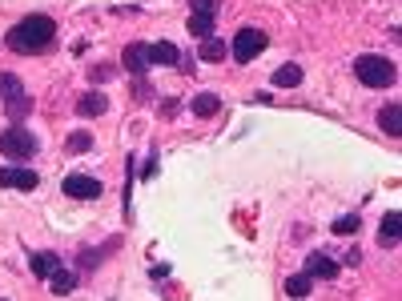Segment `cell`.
Here are the masks:
<instances>
[{
    "label": "cell",
    "instance_id": "7402d4cb",
    "mask_svg": "<svg viewBox=\"0 0 402 301\" xmlns=\"http://www.w3.org/2000/svg\"><path fill=\"white\" fill-rule=\"evenodd\" d=\"M64 149H69V153H85V149H93V137L80 129V133H73V137H69V145H64Z\"/></svg>",
    "mask_w": 402,
    "mask_h": 301
},
{
    "label": "cell",
    "instance_id": "52a82bcc",
    "mask_svg": "<svg viewBox=\"0 0 402 301\" xmlns=\"http://www.w3.org/2000/svg\"><path fill=\"white\" fill-rule=\"evenodd\" d=\"M105 109H109V96L101 93V89L80 93V101H77V112H80V117H101Z\"/></svg>",
    "mask_w": 402,
    "mask_h": 301
},
{
    "label": "cell",
    "instance_id": "44dd1931",
    "mask_svg": "<svg viewBox=\"0 0 402 301\" xmlns=\"http://www.w3.org/2000/svg\"><path fill=\"white\" fill-rule=\"evenodd\" d=\"M24 93V85H20V77L16 73H0V101H8V96Z\"/></svg>",
    "mask_w": 402,
    "mask_h": 301
},
{
    "label": "cell",
    "instance_id": "7c38bea8",
    "mask_svg": "<svg viewBox=\"0 0 402 301\" xmlns=\"http://www.w3.org/2000/svg\"><path fill=\"white\" fill-rule=\"evenodd\" d=\"M181 61V48L169 45V41H157V45H149V64H177Z\"/></svg>",
    "mask_w": 402,
    "mask_h": 301
},
{
    "label": "cell",
    "instance_id": "8fae6325",
    "mask_svg": "<svg viewBox=\"0 0 402 301\" xmlns=\"http://www.w3.org/2000/svg\"><path fill=\"white\" fill-rule=\"evenodd\" d=\"M121 64H125L129 73H145V68H149V45H129Z\"/></svg>",
    "mask_w": 402,
    "mask_h": 301
},
{
    "label": "cell",
    "instance_id": "9a60e30c",
    "mask_svg": "<svg viewBox=\"0 0 402 301\" xmlns=\"http://www.w3.org/2000/svg\"><path fill=\"white\" fill-rule=\"evenodd\" d=\"M197 57H201L206 64H217V61H225V45L217 41V36H206V41H201V52H197Z\"/></svg>",
    "mask_w": 402,
    "mask_h": 301
},
{
    "label": "cell",
    "instance_id": "5b68a950",
    "mask_svg": "<svg viewBox=\"0 0 402 301\" xmlns=\"http://www.w3.org/2000/svg\"><path fill=\"white\" fill-rule=\"evenodd\" d=\"M41 185V177L24 169V165H4L0 169V189H16V193H32Z\"/></svg>",
    "mask_w": 402,
    "mask_h": 301
},
{
    "label": "cell",
    "instance_id": "3957f363",
    "mask_svg": "<svg viewBox=\"0 0 402 301\" xmlns=\"http://www.w3.org/2000/svg\"><path fill=\"white\" fill-rule=\"evenodd\" d=\"M36 149H41V145H36V137H32L29 129L13 125V129L0 133V153H4L8 161H16V165H20V161H32L36 157Z\"/></svg>",
    "mask_w": 402,
    "mask_h": 301
},
{
    "label": "cell",
    "instance_id": "5bb4252c",
    "mask_svg": "<svg viewBox=\"0 0 402 301\" xmlns=\"http://www.w3.org/2000/svg\"><path fill=\"white\" fill-rule=\"evenodd\" d=\"M45 281H48V289H52V293H61V298H64V293H73V289H77V277H73L69 270H52V273L45 277Z\"/></svg>",
    "mask_w": 402,
    "mask_h": 301
},
{
    "label": "cell",
    "instance_id": "e0dca14e",
    "mask_svg": "<svg viewBox=\"0 0 402 301\" xmlns=\"http://www.w3.org/2000/svg\"><path fill=\"white\" fill-rule=\"evenodd\" d=\"M185 29H189L193 36H201V41H206V36H213V16H209V13H193Z\"/></svg>",
    "mask_w": 402,
    "mask_h": 301
},
{
    "label": "cell",
    "instance_id": "7a4b0ae2",
    "mask_svg": "<svg viewBox=\"0 0 402 301\" xmlns=\"http://www.w3.org/2000/svg\"><path fill=\"white\" fill-rule=\"evenodd\" d=\"M354 77L362 80L366 89H390V85H394V77H399V68L390 64V57L366 52V57H358V61H354Z\"/></svg>",
    "mask_w": 402,
    "mask_h": 301
},
{
    "label": "cell",
    "instance_id": "8992f818",
    "mask_svg": "<svg viewBox=\"0 0 402 301\" xmlns=\"http://www.w3.org/2000/svg\"><path fill=\"white\" fill-rule=\"evenodd\" d=\"M64 193L77 197V201H96V197L105 193V185H101L96 177H89V173H69L64 177Z\"/></svg>",
    "mask_w": 402,
    "mask_h": 301
},
{
    "label": "cell",
    "instance_id": "ba28073f",
    "mask_svg": "<svg viewBox=\"0 0 402 301\" xmlns=\"http://www.w3.org/2000/svg\"><path fill=\"white\" fill-rule=\"evenodd\" d=\"M306 277H338V261H330L326 254H310L306 257Z\"/></svg>",
    "mask_w": 402,
    "mask_h": 301
},
{
    "label": "cell",
    "instance_id": "ffe728a7",
    "mask_svg": "<svg viewBox=\"0 0 402 301\" xmlns=\"http://www.w3.org/2000/svg\"><path fill=\"white\" fill-rule=\"evenodd\" d=\"M310 289H314V281H310L306 273H294V277L286 281V293H289V298H310Z\"/></svg>",
    "mask_w": 402,
    "mask_h": 301
},
{
    "label": "cell",
    "instance_id": "603a6c76",
    "mask_svg": "<svg viewBox=\"0 0 402 301\" xmlns=\"http://www.w3.org/2000/svg\"><path fill=\"white\" fill-rule=\"evenodd\" d=\"M358 229H362L358 217H342V221H334V233H358Z\"/></svg>",
    "mask_w": 402,
    "mask_h": 301
},
{
    "label": "cell",
    "instance_id": "cb8c5ba5",
    "mask_svg": "<svg viewBox=\"0 0 402 301\" xmlns=\"http://www.w3.org/2000/svg\"><path fill=\"white\" fill-rule=\"evenodd\" d=\"M189 8H193V13H209V16H213V13H217V0H189Z\"/></svg>",
    "mask_w": 402,
    "mask_h": 301
},
{
    "label": "cell",
    "instance_id": "6da1fadb",
    "mask_svg": "<svg viewBox=\"0 0 402 301\" xmlns=\"http://www.w3.org/2000/svg\"><path fill=\"white\" fill-rule=\"evenodd\" d=\"M52 36H57V20L45 13H32V16H24L16 29H8L4 41H8L13 52H41V48L52 45Z\"/></svg>",
    "mask_w": 402,
    "mask_h": 301
},
{
    "label": "cell",
    "instance_id": "4fadbf2b",
    "mask_svg": "<svg viewBox=\"0 0 402 301\" xmlns=\"http://www.w3.org/2000/svg\"><path fill=\"white\" fill-rule=\"evenodd\" d=\"M399 237H402V213H394V209H390V213L382 217V229H378V241H382V245H394Z\"/></svg>",
    "mask_w": 402,
    "mask_h": 301
},
{
    "label": "cell",
    "instance_id": "ac0fdd59",
    "mask_svg": "<svg viewBox=\"0 0 402 301\" xmlns=\"http://www.w3.org/2000/svg\"><path fill=\"white\" fill-rule=\"evenodd\" d=\"M52 270H61L57 254H32V273H36V277H48Z\"/></svg>",
    "mask_w": 402,
    "mask_h": 301
},
{
    "label": "cell",
    "instance_id": "30bf717a",
    "mask_svg": "<svg viewBox=\"0 0 402 301\" xmlns=\"http://www.w3.org/2000/svg\"><path fill=\"white\" fill-rule=\"evenodd\" d=\"M302 64H282V68H278V73H273V89H298V85H302Z\"/></svg>",
    "mask_w": 402,
    "mask_h": 301
},
{
    "label": "cell",
    "instance_id": "d6986e66",
    "mask_svg": "<svg viewBox=\"0 0 402 301\" xmlns=\"http://www.w3.org/2000/svg\"><path fill=\"white\" fill-rule=\"evenodd\" d=\"M222 109V101H217V96L213 93H201V96H193V112H197V117H213V112Z\"/></svg>",
    "mask_w": 402,
    "mask_h": 301
},
{
    "label": "cell",
    "instance_id": "277c9868",
    "mask_svg": "<svg viewBox=\"0 0 402 301\" xmlns=\"http://www.w3.org/2000/svg\"><path fill=\"white\" fill-rule=\"evenodd\" d=\"M266 32L261 29H241L238 36H234V61H241V64H250L254 57H261L266 52Z\"/></svg>",
    "mask_w": 402,
    "mask_h": 301
},
{
    "label": "cell",
    "instance_id": "9c48e42d",
    "mask_svg": "<svg viewBox=\"0 0 402 301\" xmlns=\"http://www.w3.org/2000/svg\"><path fill=\"white\" fill-rule=\"evenodd\" d=\"M378 129H382L386 137H402V105H386L378 112Z\"/></svg>",
    "mask_w": 402,
    "mask_h": 301
},
{
    "label": "cell",
    "instance_id": "2e32d148",
    "mask_svg": "<svg viewBox=\"0 0 402 301\" xmlns=\"http://www.w3.org/2000/svg\"><path fill=\"white\" fill-rule=\"evenodd\" d=\"M4 109H8V117H13V121H24V117L32 112V101L24 93H16V96H8V101H4Z\"/></svg>",
    "mask_w": 402,
    "mask_h": 301
}]
</instances>
